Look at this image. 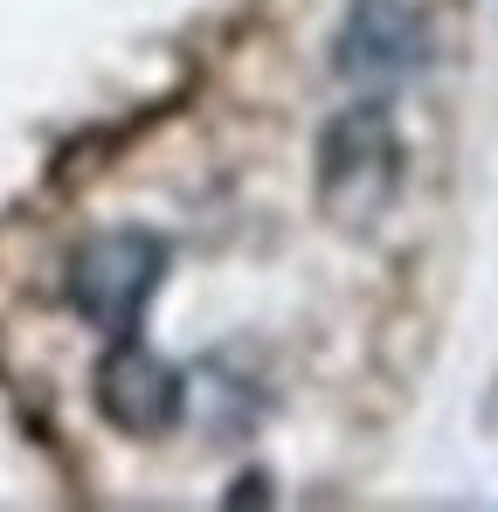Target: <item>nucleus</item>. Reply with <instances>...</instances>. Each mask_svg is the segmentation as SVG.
I'll list each match as a JSON object with an SVG mask.
<instances>
[{
    "mask_svg": "<svg viewBox=\"0 0 498 512\" xmlns=\"http://www.w3.org/2000/svg\"><path fill=\"white\" fill-rule=\"evenodd\" d=\"M402 187V132L388 97H353L319 132V208L346 229H367Z\"/></svg>",
    "mask_w": 498,
    "mask_h": 512,
    "instance_id": "f257e3e1",
    "label": "nucleus"
},
{
    "mask_svg": "<svg viewBox=\"0 0 498 512\" xmlns=\"http://www.w3.org/2000/svg\"><path fill=\"white\" fill-rule=\"evenodd\" d=\"M436 56V35H429V14L415 0H353L339 14V35H332V77L353 90V97H395L409 90Z\"/></svg>",
    "mask_w": 498,
    "mask_h": 512,
    "instance_id": "f03ea898",
    "label": "nucleus"
},
{
    "mask_svg": "<svg viewBox=\"0 0 498 512\" xmlns=\"http://www.w3.org/2000/svg\"><path fill=\"white\" fill-rule=\"evenodd\" d=\"M70 305H77L83 326L97 333H139L146 305L160 298L166 284V243L153 229H104L70 256Z\"/></svg>",
    "mask_w": 498,
    "mask_h": 512,
    "instance_id": "7ed1b4c3",
    "label": "nucleus"
},
{
    "mask_svg": "<svg viewBox=\"0 0 498 512\" xmlns=\"http://www.w3.org/2000/svg\"><path fill=\"white\" fill-rule=\"evenodd\" d=\"M90 395H97V416L111 429H125V436H166V429L180 423V367L160 360L153 346L139 340V333H118L111 353L97 360V374H90Z\"/></svg>",
    "mask_w": 498,
    "mask_h": 512,
    "instance_id": "20e7f679",
    "label": "nucleus"
}]
</instances>
